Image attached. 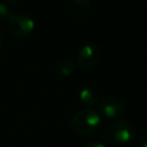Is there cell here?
Here are the masks:
<instances>
[{
	"instance_id": "cell-9",
	"label": "cell",
	"mask_w": 147,
	"mask_h": 147,
	"mask_svg": "<svg viewBox=\"0 0 147 147\" xmlns=\"http://www.w3.org/2000/svg\"><path fill=\"white\" fill-rule=\"evenodd\" d=\"M134 147H147V134L140 136L134 144Z\"/></svg>"
},
{
	"instance_id": "cell-6",
	"label": "cell",
	"mask_w": 147,
	"mask_h": 147,
	"mask_svg": "<svg viewBox=\"0 0 147 147\" xmlns=\"http://www.w3.org/2000/svg\"><path fill=\"white\" fill-rule=\"evenodd\" d=\"M78 98H79V101L88 108L93 107L98 103V93L95 92L94 88H92L90 86H85V87L80 88V91L78 93Z\"/></svg>"
},
{
	"instance_id": "cell-2",
	"label": "cell",
	"mask_w": 147,
	"mask_h": 147,
	"mask_svg": "<svg viewBox=\"0 0 147 147\" xmlns=\"http://www.w3.org/2000/svg\"><path fill=\"white\" fill-rule=\"evenodd\" d=\"M102 51L96 44H85L77 53L76 64L83 69H91L99 63Z\"/></svg>"
},
{
	"instance_id": "cell-13",
	"label": "cell",
	"mask_w": 147,
	"mask_h": 147,
	"mask_svg": "<svg viewBox=\"0 0 147 147\" xmlns=\"http://www.w3.org/2000/svg\"><path fill=\"white\" fill-rule=\"evenodd\" d=\"M20 0H5V2H18Z\"/></svg>"
},
{
	"instance_id": "cell-7",
	"label": "cell",
	"mask_w": 147,
	"mask_h": 147,
	"mask_svg": "<svg viewBox=\"0 0 147 147\" xmlns=\"http://www.w3.org/2000/svg\"><path fill=\"white\" fill-rule=\"evenodd\" d=\"M76 69V62H74L72 60L69 59H63L60 60L59 62H56L55 64V71L60 75V76H70Z\"/></svg>"
},
{
	"instance_id": "cell-8",
	"label": "cell",
	"mask_w": 147,
	"mask_h": 147,
	"mask_svg": "<svg viewBox=\"0 0 147 147\" xmlns=\"http://www.w3.org/2000/svg\"><path fill=\"white\" fill-rule=\"evenodd\" d=\"M11 16V8L5 2H0V20H9Z\"/></svg>"
},
{
	"instance_id": "cell-12",
	"label": "cell",
	"mask_w": 147,
	"mask_h": 147,
	"mask_svg": "<svg viewBox=\"0 0 147 147\" xmlns=\"http://www.w3.org/2000/svg\"><path fill=\"white\" fill-rule=\"evenodd\" d=\"M2 44H3V41H2V37H1V34H0V51H1V48H2Z\"/></svg>"
},
{
	"instance_id": "cell-10",
	"label": "cell",
	"mask_w": 147,
	"mask_h": 147,
	"mask_svg": "<svg viewBox=\"0 0 147 147\" xmlns=\"http://www.w3.org/2000/svg\"><path fill=\"white\" fill-rule=\"evenodd\" d=\"M85 147H106V146L99 141H91V142H87L85 145Z\"/></svg>"
},
{
	"instance_id": "cell-1",
	"label": "cell",
	"mask_w": 147,
	"mask_h": 147,
	"mask_svg": "<svg viewBox=\"0 0 147 147\" xmlns=\"http://www.w3.org/2000/svg\"><path fill=\"white\" fill-rule=\"evenodd\" d=\"M101 124L100 114L92 108H84L78 110L70 121L71 130L78 136L93 134Z\"/></svg>"
},
{
	"instance_id": "cell-5",
	"label": "cell",
	"mask_w": 147,
	"mask_h": 147,
	"mask_svg": "<svg viewBox=\"0 0 147 147\" xmlns=\"http://www.w3.org/2000/svg\"><path fill=\"white\" fill-rule=\"evenodd\" d=\"M110 138L119 145H126L131 142L134 138V127L127 121H117L115 122L109 131Z\"/></svg>"
},
{
	"instance_id": "cell-11",
	"label": "cell",
	"mask_w": 147,
	"mask_h": 147,
	"mask_svg": "<svg viewBox=\"0 0 147 147\" xmlns=\"http://www.w3.org/2000/svg\"><path fill=\"white\" fill-rule=\"evenodd\" d=\"M72 1L77 5H80V6H87V5H90V2L92 0H72Z\"/></svg>"
},
{
	"instance_id": "cell-4",
	"label": "cell",
	"mask_w": 147,
	"mask_h": 147,
	"mask_svg": "<svg viewBox=\"0 0 147 147\" xmlns=\"http://www.w3.org/2000/svg\"><path fill=\"white\" fill-rule=\"evenodd\" d=\"M99 114L108 119H116L125 115L126 108L123 101L116 98H105L99 103Z\"/></svg>"
},
{
	"instance_id": "cell-3",
	"label": "cell",
	"mask_w": 147,
	"mask_h": 147,
	"mask_svg": "<svg viewBox=\"0 0 147 147\" xmlns=\"http://www.w3.org/2000/svg\"><path fill=\"white\" fill-rule=\"evenodd\" d=\"M34 29L33 20L24 14L13 15L8 20V30L11 36L16 38H25L28 37Z\"/></svg>"
}]
</instances>
